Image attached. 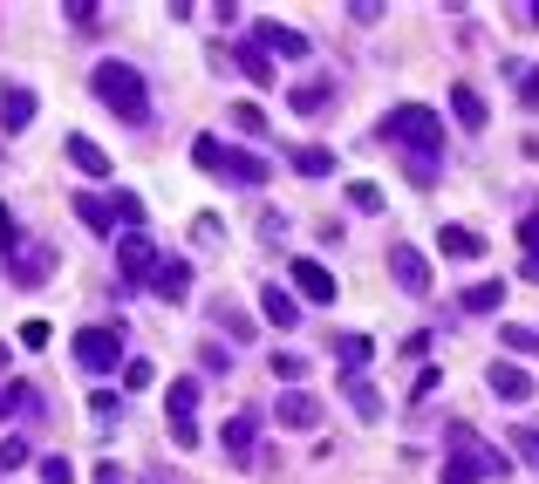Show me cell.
<instances>
[{"label":"cell","mask_w":539,"mask_h":484,"mask_svg":"<svg viewBox=\"0 0 539 484\" xmlns=\"http://www.w3.org/2000/svg\"><path fill=\"white\" fill-rule=\"evenodd\" d=\"M437 382H444V375L424 369V375H417V396H410V403H430V396H437Z\"/></svg>","instance_id":"7dc6e473"},{"label":"cell","mask_w":539,"mask_h":484,"mask_svg":"<svg viewBox=\"0 0 539 484\" xmlns=\"http://www.w3.org/2000/svg\"><path fill=\"white\" fill-rule=\"evenodd\" d=\"M389 280H396L403 294H430V260L410 239H389Z\"/></svg>","instance_id":"52a82bcc"},{"label":"cell","mask_w":539,"mask_h":484,"mask_svg":"<svg viewBox=\"0 0 539 484\" xmlns=\"http://www.w3.org/2000/svg\"><path fill=\"white\" fill-rule=\"evenodd\" d=\"M287 280L301 287V300H335V294H342V287H335V273H328L321 260H294V266H287Z\"/></svg>","instance_id":"4fadbf2b"},{"label":"cell","mask_w":539,"mask_h":484,"mask_svg":"<svg viewBox=\"0 0 539 484\" xmlns=\"http://www.w3.org/2000/svg\"><path fill=\"white\" fill-rule=\"evenodd\" d=\"M519 21H526V28H539V0H526V7H519Z\"/></svg>","instance_id":"681fc988"},{"label":"cell","mask_w":539,"mask_h":484,"mask_svg":"<svg viewBox=\"0 0 539 484\" xmlns=\"http://www.w3.org/2000/svg\"><path fill=\"white\" fill-rule=\"evenodd\" d=\"M0 123H7V137H21V130L35 123V89L7 82V89H0Z\"/></svg>","instance_id":"9a60e30c"},{"label":"cell","mask_w":539,"mask_h":484,"mask_svg":"<svg viewBox=\"0 0 539 484\" xmlns=\"http://www.w3.org/2000/svg\"><path fill=\"white\" fill-rule=\"evenodd\" d=\"M164 416H171V437H178V450H198V382H192V375H178V382H171Z\"/></svg>","instance_id":"5b68a950"},{"label":"cell","mask_w":539,"mask_h":484,"mask_svg":"<svg viewBox=\"0 0 539 484\" xmlns=\"http://www.w3.org/2000/svg\"><path fill=\"white\" fill-rule=\"evenodd\" d=\"M151 273H157V246L144 232H123L116 239V280H123V294L130 287H151Z\"/></svg>","instance_id":"277c9868"},{"label":"cell","mask_w":539,"mask_h":484,"mask_svg":"<svg viewBox=\"0 0 539 484\" xmlns=\"http://www.w3.org/2000/svg\"><path fill=\"white\" fill-rule=\"evenodd\" d=\"M14 410H41V396L28 389V382H7V389H0V423H7Z\"/></svg>","instance_id":"f546056e"},{"label":"cell","mask_w":539,"mask_h":484,"mask_svg":"<svg viewBox=\"0 0 539 484\" xmlns=\"http://www.w3.org/2000/svg\"><path fill=\"white\" fill-rule=\"evenodd\" d=\"M451 116H458L464 130H485V123H492V110H485V96H478L471 82H458V89H451Z\"/></svg>","instance_id":"44dd1931"},{"label":"cell","mask_w":539,"mask_h":484,"mask_svg":"<svg viewBox=\"0 0 539 484\" xmlns=\"http://www.w3.org/2000/svg\"><path fill=\"white\" fill-rule=\"evenodd\" d=\"M348 205H355V212H383V191L369 185V178H355V185H348Z\"/></svg>","instance_id":"d590c367"},{"label":"cell","mask_w":539,"mask_h":484,"mask_svg":"<svg viewBox=\"0 0 539 484\" xmlns=\"http://www.w3.org/2000/svg\"><path fill=\"white\" fill-rule=\"evenodd\" d=\"M273 382H301V375H308V355H294V348H273Z\"/></svg>","instance_id":"4dcf8cb0"},{"label":"cell","mask_w":539,"mask_h":484,"mask_svg":"<svg viewBox=\"0 0 539 484\" xmlns=\"http://www.w3.org/2000/svg\"><path fill=\"white\" fill-rule=\"evenodd\" d=\"M383 144H396L403 157H444V116L430 103H396L383 116Z\"/></svg>","instance_id":"7a4b0ae2"},{"label":"cell","mask_w":539,"mask_h":484,"mask_svg":"<svg viewBox=\"0 0 539 484\" xmlns=\"http://www.w3.org/2000/svg\"><path fill=\"white\" fill-rule=\"evenodd\" d=\"M437 246H444V260H485V232H471V225H444Z\"/></svg>","instance_id":"ac0fdd59"},{"label":"cell","mask_w":539,"mask_h":484,"mask_svg":"<svg viewBox=\"0 0 539 484\" xmlns=\"http://www.w3.org/2000/svg\"><path fill=\"white\" fill-rule=\"evenodd\" d=\"M76 362L89 375H110L116 362H123V335H116V328H82L76 335Z\"/></svg>","instance_id":"8992f818"},{"label":"cell","mask_w":539,"mask_h":484,"mask_svg":"<svg viewBox=\"0 0 539 484\" xmlns=\"http://www.w3.org/2000/svg\"><path fill=\"white\" fill-rule=\"evenodd\" d=\"M499 341L512 348V355H539V335H533V328H519V321H505V328H499Z\"/></svg>","instance_id":"e575fe53"},{"label":"cell","mask_w":539,"mask_h":484,"mask_svg":"<svg viewBox=\"0 0 539 484\" xmlns=\"http://www.w3.org/2000/svg\"><path fill=\"white\" fill-rule=\"evenodd\" d=\"M369 362H376V341L369 335H335V369H342V382L348 375H362Z\"/></svg>","instance_id":"2e32d148"},{"label":"cell","mask_w":539,"mask_h":484,"mask_svg":"<svg viewBox=\"0 0 539 484\" xmlns=\"http://www.w3.org/2000/svg\"><path fill=\"white\" fill-rule=\"evenodd\" d=\"M41 484H76V464L69 457H41Z\"/></svg>","instance_id":"ab89813d"},{"label":"cell","mask_w":539,"mask_h":484,"mask_svg":"<svg viewBox=\"0 0 539 484\" xmlns=\"http://www.w3.org/2000/svg\"><path fill=\"white\" fill-rule=\"evenodd\" d=\"M342 396H348V410L362 416V423H383V396H376V382H369V375H348Z\"/></svg>","instance_id":"d6986e66"},{"label":"cell","mask_w":539,"mask_h":484,"mask_svg":"<svg viewBox=\"0 0 539 484\" xmlns=\"http://www.w3.org/2000/svg\"><path fill=\"white\" fill-rule=\"evenodd\" d=\"M403 171H410V185H437V157H403Z\"/></svg>","instance_id":"7bdbcfd3"},{"label":"cell","mask_w":539,"mask_h":484,"mask_svg":"<svg viewBox=\"0 0 539 484\" xmlns=\"http://www.w3.org/2000/svg\"><path fill=\"white\" fill-rule=\"evenodd\" d=\"M485 382H492V396H499V403H526V396H533V375L519 369V362H492Z\"/></svg>","instance_id":"5bb4252c"},{"label":"cell","mask_w":539,"mask_h":484,"mask_svg":"<svg viewBox=\"0 0 539 484\" xmlns=\"http://www.w3.org/2000/svg\"><path fill=\"white\" fill-rule=\"evenodd\" d=\"M253 48H260V55H287V62H301V55H308V35H301V28H280V21H260V35H253Z\"/></svg>","instance_id":"7c38bea8"},{"label":"cell","mask_w":539,"mask_h":484,"mask_svg":"<svg viewBox=\"0 0 539 484\" xmlns=\"http://www.w3.org/2000/svg\"><path fill=\"white\" fill-rule=\"evenodd\" d=\"M69 212H76L89 232H116V225H110V205H103L96 191H76V198H69Z\"/></svg>","instance_id":"d4e9b609"},{"label":"cell","mask_w":539,"mask_h":484,"mask_svg":"<svg viewBox=\"0 0 539 484\" xmlns=\"http://www.w3.org/2000/svg\"><path fill=\"white\" fill-rule=\"evenodd\" d=\"M198 369H205V375H226L232 369V348H212V341H205V348H198Z\"/></svg>","instance_id":"60d3db41"},{"label":"cell","mask_w":539,"mask_h":484,"mask_svg":"<svg viewBox=\"0 0 539 484\" xmlns=\"http://www.w3.org/2000/svg\"><path fill=\"white\" fill-rule=\"evenodd\" d=\"M7 260H14V273H21L28 287H41V280H48V253H41V246H21V253H7Z\"/></svg>","instance_id":"83f0119b"},{"label":"cell","mask_w":539,"mask_h":484,"mask_svg":"<svg viewBox=\"0 0 539 484\" xmlns=\"http://www.w3.org/2000/svg\"><path fill=\"white\" fill-rule=\"evenodd\" d=\"M499 300H505V287L499 280H471V287H464V314H499Z\"/></svg>","instance_id":"cb8c5ba5"},{"label":"cell","mask_w":539,"mask_h":484,"mask_svg":"<svg viewBox=\"0 0 539 484\" xmlns=\"http://www.w3.org/2000/svg\"><path fill=\"white\" fill-rule=\"evenodd\" d=\"M451 444L458 450H444V484H485V478H505L512 471V457H505L499 444H478L471 430H451Z\"/></svg>","instance_id":"3957f363"},{"label":"cell","mask_w":539,"mask_h":484,"mask_svg":"<svg viewBox=\"0 0 539 484\" xmlns=\"http://www.w3.org/2000/svg\"><path fill=\"white\" fill-rule=\"evenodd\" d=\"M260 314H267L273 328H294L301 321V300L287 294V287H260Z\"/></svg>","instance_id":"603a6c76"},{"label":"cell","mask_w":539,"mask_h":484,"mask_svg":"<svg viewBox=\"0 0 539 484\" xmlns=\"http://www.w3.org/2000/svg\"><path fill=\"white\" fill-rule=\"evenodd\" d=\"M512 450H519L526 471H539V423H519V430H512Z\"/></svg>","instance_id":"d6a6232c"},{"label":"cell","mask_w":539,"mask_h":484,"mask_svg":"<svg viewBox=\"0 0 539 484\" xmlns=\"http://www.w3.org/2000/svg\"><path fill=\"white\" fill-rule=\"evenodd\" d=\"M273 410H280V423H287V430H314V423H321V396L294 389V396H280Z\"/></svg>","instance_id":"e0dca14e"},{"label":"cell","mask_w":539,"mask_h":484,"mask_svg":"<svg viewBox=\"0 0 539 484\" xmlns=\"http://www.w3.org/2000/svg\"><path fill=\"white\" fill-rule=\"evenodd\" d=\"M62 14H69V21H76V28H96V21H103V7H96V0H69V7H62Z\"/></svg>","instance_id":"b9f144b4"},{"label":"cell","mask_w":539,"mask_h":484,"mask_svg":"<svg viewBox=\"0 0 539 484\" xmlns=\"http://www.w3.org/2000/svg\"><path fill=\"white\" fill-rule=\"evenodd\" d=\"M512 82H519V103L539 110V62H512Z\"/></svg>","instance_id":"1f68e13d"},{"label":"cell","mask_w":539,"mask_h":484,"mask_svg":"<svg viewBox=\"0 0 539 484\" xmlns=\"http://www.w3.org/2000/svg\"><path fill=\"white\" fill-rule=\"evenodd\" d=\"M21 348H48V321H21Z\"/></svg>","instance_id":"f6af8a7d"},{"label":"cell","mask_w":539,"mask_h":484,"mask_svg":"<svg viewBox=\"0 0 539 484\" xmlns=\"http://www.w3.org/2000/svg\"><path fill=\"white\" fill-rule=\"evenodd\" d=\"M144 484H178V478H164V471H157V478H144Z\"/></svg>","instance_id":"816d5d0a"},{"label":"cell","mask_w":539,"mask_h":484,"mask_svg":"<svg viewBox=\"0 0 539 484\" xmlns=\"http://www.w3.org/2000/svg\"><path fill=\"white\" fill-rule=\"evenodd\" d=\"M219 450H226V464H253V450H260V416H253V410L226 416V430H219Z\"/></svg>","instance_id":"ba28073f"},{"label":"cell","mask_w":539,"mask_h":484,"mask_svg":"<svg viewBox=\"0 0 539 484\" xmlns=\"http://www.w3.org/2000/svg\"><path fill=\"white\" fill-rule=\"evenodd\" d=\"M212 321H219L232 341H253V314H246V307H232V300H212Z\"/></svg>","instance_id":"484cf974"},{"label":"cell","mask_w":539,"mask_h":484,"mask_svg":"<svg viewBox=\"0 0 539 484\" xmlns=\"http://www.w3.org/2000/svg\"><path fill=\"white\" fill-rule=\"evenodd\" d=\"M151 382H157V369L144 362V355H130V362H123V389H151Z\"/></svg>","instance_id":"74e56055"},{"label":"cell","mask_w":539,"mask_h":484,"mask_svg":"<svg viewBox=\"0 0 539 484\" xmlns=\"http://www.w3.org/2000/svg\"><path fill=\"white\" fill-rule=\"evenodd\" d=\"M62 157L76 164L82 178H110V157H103V150L89 144V137H62Z\"/></svg>","instance_id":"ffe728a7"},{"label":"cell","mask_w":539,"mask_h":484,"mask_svg":"<svg viewBox=\"0 0 539 484\" xmlns=\"http://www.w3.org/2000/svg\"><path fill=\"white\" fill-rule=\"evenodd\" d=\"M28 457H35L28 437H0V471H14V464H28Z\"/></svg>","instance_id":"8d00e7d4"},{"label":"cell","mask_w":539,"mask_h":484,"mask_svg":"<svg viewBox=\"0 0 539 484\" xmlns=\"http://www.w3.org/2000/svg\"><path fill=\"white\" fill-rule=\"evenodd\" d=\"M103 205H110V225L116 219H123V225H144V198H137V191H110Z\"/></svg>","instance_id":"f1b7e54d"},{"label":"cell","mask_w":539,"mask_h":484,"mask_svg":"<svg viewBox=\"0 0 539 484\" xmlns=\"http://www.w3.org/2000/svg\"><path fill=\"white\" fill-rule=\"evenodd\" d=\"M151 294H157V300H171V307H185V300H192V260H157Z\"/></svg>","instance_id":"8fae6325"},{"label":"cell","mask_w":539,"mask_h":484,"mask_svg":"<svg viewBox=\"0 0 539 484\" xmlns=\"http://www.w3.org/2000/svg\"><path fill=\"white\" fill-rule=\"evenodd\" d=\"M294 171H301V178H328V171H335V150L301 144V150H294Z\"/></svg>","instance_id":"4316f807"},{"label":"cell","mask_w":539,"mask_h":484,"mask_svg":"<svg viewBox=\"0 0 539 484\" xmlns=\"http://www.w3.org/2000/svg\"><path fill=\"white\" fill-rule=\"evenodd\" d=\"M519 273H526V280H539V260H526V266H519Z\"/></svg>","instance_id":"f907efd6"},{"label":"cell","mask_w":539,"mask_h":484,"mask_svg":"<svg viewBox=\"0 0 539 484\" xmlns=\"http://www.w3.org/2000/svg\"><path fill=\"white\" fill-rule=\"evenodd\" d=\"M89 89L116 110V123H137V130L151 123V89H144V75L130 69V62H116V55L96 62V69H89Z\"/></svg>","instance_id":"6da1fadb"},{"label":"cell","mask_w":539,"mask_h":484,"mask_svg":"<svg viewBox=\"0 0 539 484\" xmlns=\"http://www.w3.org/2000/svg\"><path fill=\"white\" fill-rule=\"evenodd\" d=\"M328 96H335V82H328V75H308V82H294V89H287V103H294L301 116L328 110Z\"/></svg>","instance_id":"7402d4cb"},{"label":"cell","mask_w":539,"mask_h":484,"mask_svg":"<svg viewBox=\"0 0 539 484\" xmlns=\"http://www.w3.org/2000/svg\"><path fill=\"white\" fill-rule=\"evenodd\" d=\"M212 62H232V69L246 75V82H253V89H273V82H280V69H273L267 55H260V48H253V41H246V48H212Z\"/></svg>","instance_id":"30bf717a"},{"label":"cell","mask_w":539,"mask_h":484,"mask_svg":"<svg viewBox=\"0 0 539 484\" xmlns=\"http://www.w3.org/2000/svg\"><path fill=\"white\" fill-rule=\"evenodd\" d=\"M0 369H7V341H0Z\"/></svg>","instance_id":"f5cc1de1"},{"label":"cell","mask_w":539,"mask_h":484,"mask_svg":"<svg viewBox=\"0 0 539 484\" xmlns=\"http://www.w3.org/2000/svg\"><path fill=\"white\" fill-rule=\"evenodd\" d=\"M232 123H239L246 137H267V130H273V123H267V110H260V103H232Z\"/></svg>","instance_id":"836d02e7"},{"label":"cell","mask_w":539,"mask_h":484,"mask_svg":"<svg viewBox=\"0 0 539 484\" xmlns=\"http://www.w3.org/2000/svg\"><path fill=\"white\" fill-rule=\"evenodd\" d=\"M219 178H226V185H239V191H260V185L273 178V164L260 157V150H226V157H219Z\"/></svg>","instance_id":"9c48e42d"},{"label":"cell","mask_w":539,"mask_h":484,"mask_svg":"<svg viewBox=\"0 0 539 484\" xmlns=\"http://www.w3.org/2000/svg\"><path fill=\"white\" fill-rule=\"evenodd\" d=\"M519 239H526V260H539V212H526V225H519Z\"/></svg>","instance_id":"bcb514c9"},{"label":"cell","mask_w":539,"mask_h":484,"mask_svg":"<svg viewBox=\"0 0 539 484\" xmlns=\"http://www.w3.org/2000/svg\"><path fill=\"white\" fill-rule=\"evenodd\" d=\"M219 157H226V144H219V137H198V144H192V164H198V171H219Z\"/></svg>","instance_id":"f35d334b"},{"label":"cell","mask_w":539,"mask_h":484,"mask_svg":"<svg viewBox=\"0 0 539 484\" xmlns=\"http://www.w3.org/2000/svg\"><path fill=\"white\" fill-rule=\"evenodd\" d=\"M96 484H130V478H123V471H116L110 457H103V464H96Z\"/></svg>","instance_id":"c3c4849f"},{"label":"cell","mask_w":539,"mask_h":484,"mask_svg":"<svg viewBox=\"0 0 539 484\" xmlns=\"http://www.w3.org/2000/svg\"><path fill=\"white\" fill-rule=\"evenodd\" d=\"M0 253H21V225H14L7 205H0Z\"/></svg>","instance_id":"ee69618b"}]
</instances>
